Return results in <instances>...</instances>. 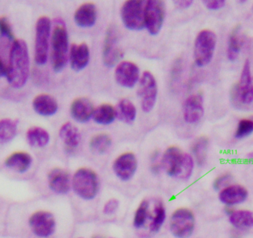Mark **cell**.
<instances>
[{"instance_id":"12","label":"cell","mask_w":253,"mask_h":238,"mask_svg":"<svg viewBox=\"0 0 253 238\" xmlns=\"http://www.w3.org/2000/svg\"><path fill=\"white\" fill-rule=\"evenodd\" d=\"M114 77L120 86L132 89L139 82L141 77L139 68L130 61H122L116 67Z\"/></svg>"},{"instance_id":"16","label":"cell","mask_w":253,"mask_h":238,"mask_svg":"<svg viewBox=\"0 0 253 238\" xmlns=\"http://www.w3.org/2000/svg\"><path fill=\"white\" fill-rule=\"evenodd\" d=\"M249 197V191L244 186L230 184L219 191L218 199L223 204L233 206L246 201Z\"/></svg>"},{"instance_id":"25","label":"cell","mask_w":253,"mask_h":238,"mask_svg":"<svg viewBox=\"0 0 253 238\" xmlns=\"http://www.w3.org/2000/svg\"><path fill=\"white\" fill-rule=\"evenodd\" d=\"M59 135L64 143L70 148H76L81 142L80 130L71 122H67L61 126Z\"/></svg>"},{"instance_id":"11","label":"cell","mask_w":253,"mask_h":238,"mask_svg":"<svg viewBox=\"0 0 253 238\" xmlns=\"http://www.w3.org/2000/svg\"><path fill=\"white\" fill-rule=\"evenodd\" d=\"M119 34L114 26L108 28L105 35L102 51V59L105 66L114 67L122 56V51L119 47Z\"/></svg>"},{"instance_id":"5","label":"cell","mask_w":253,"mask_h":238,"mask_svg":"<svg viewBox=\"0 0 253 238\" xmlns=\"http://www.w3.org/2000/svg\"><path fill=\"white\" fill-rule=\"evenodd\" d=\"M217 45V36L211 30H202L194 43V60L198 67L209 65L213 58Z\"/></svg>"},{"instance_id":"19","label":"cell","mask_w":253,"mask_h":238,"mask_svg":"<svg viewBox=\"0 0 253 238\" xmlns=\"http://www.w3.org/2000/svg\"><path fill=\"white\" fill-rule=\"evenodd\" d=\"M97 20V8L93 2H85L80 6L74 13V22L80 28H91Z\"/></svg>"},{"instance_id":"35","label":"cell","mask_w":253,"mask_h":238,"mask_svg":"<svg viewBox=\"0 0 253 238\" xmlns=\"http://www.w3.org/2000/svg\"><path fill=\"white\" fill-rule=\"evenodd\" d=\"M149 202L144 200L137 209L134 217L133 226L135 229H141L146 224L148 218Z\"/></svg>"},{"instance_id":"33","label":"cell","mask_w":253,"mask_h":238,"mask_svg":"<svg viewBox=\"0 0 253 238\" xmlns=\"http://www.w3.org/2000/svg\"><path fill=\"white\" fill-rule=\"evenodd\" d=\"M194 165L193 157L187 153H184L182 159H181V164L178 167L175 178L183 180V181L190 179V177L193 175Z\"/></svg>"},{"instance_id":"36","label":"cell","mask_w":253,"mask_h":238,"mask_svg":"<svg viewBox=\"0 0 253 238\" xmlns=\"http://www.w3.org/2000/svg\"><path fill=\"white\" fill-rule=\"evenodd\" d=\"M253 133V119L245 118L238 123L237 129L235 132V138L242 140L248 138Z\"/></svg>"},{"instance_id":"28","label":"cell","mask_w":253,"mask_h":238,"mask_svg":"<svg viewBox=\"0 0 253 238\" xmlns=\"http://www.w3.org/2000/svg\"><path fill=\"white\" fill-rule=\"evenodd\" d=\"M92 118L99 125L111 124L116 119L115 108L110 104H102L93 110Z\"/></svg>"},{"instance_id":"18","label":"cell","mask_w":253,"mask_h":238,"mask_svg":"<svg viewBox=\"0 0 253 238\" xmlns=\"http://www.w3.org/2000/svg\"><path fill=\"white\" fill-rule=\"evenodd\" d=\"M49 188L58 194H68L71 190V179L66 171L54 169L50 171L47 177Z\"/></svg>"},{"instance_id":"13","label":"cell","mask_w":253,"mask_h":238,"mask_svg":"<svg viewBox=\"0 0 253 238\" xmlns=\"http://www.w3.org/2000/svg\"><path fill=\"white\" fill-rule=\"evenodd\" d=\"M182 111L186 123L195 124L200 121L205 114L203 96L200 94L187 96L183 103Z\"/></svg>"},{"instance_id":"26","label":"cell","mask_w":253,"mask_h":238,"mask_svg":"<svg viewBox=\"0 0 253 238\" xmlns=\"http://www.w3.org/2000/svg\"><path fill=\"white\" fill-rule=\"evenodd\" d=\"M229 222L238 230H249L253 227V212L246 209L233 211L229 215Z\"/></svg>"},{"instance_id":"8","label":"cell","mask_w":253,"mask_h":238,"mask_svg":"<svg viewBox=\"0 0 253 238\" xmlns=\"http://www.w3.org/2000/svg\"><path fill=\"white\" fill-rule=\"evenodd\" d=\"M166 14L165 1L159 0L146 1L144 5V25L149 34L156 36L160 32Z\"/></svg>"},{"instance_id":"6","label":"cell","mask_w":253,"mask_h":238,"mask_svg":"<svg viewBox=\"0 0 253 238\" xmlns=\"http://www.w3.org/2000/svg\"><path fill=\"white\" fill-rule=\"evenodd\" d=\"M145 1L129 0L123 3L121 8V18L127 29L141 31L145 28L144 17Z\"/></svg>"},{"instance_id":"10","label":"cell","mask_w":253,"mask_h":238,"mask_svg":"<svg viewBox=\"0 0 253 238\" xmlns=\"http://www.w3.org/2000/svg\"><path fill=\"white\" fill-rule=\"evenodd\" d=\"M56 220L53 214L46 211H39L31 215L29 226L31 231L37 237H50L56 230Z\"/></svg>"},{"instance_id":"42","label":"cell","mask_w":253,"mask_h":238,"mask_svg":"<svg viewBox=\"0 0 253 238\" xmlns=\"http://www.w3.org/2000/svg\"><path fill=\"white\" fill-rule=\"evenodd\" d=\"M203 4L209 10H218L223 8L226 2L224 0H207L203 1Z\"/></svg>"},{"instance_id":"34","label":"cell","mask_w":253,"mask_h":238,"mask_svg":"<svg viewBox=\"0 0 253 238\" xmlns=\"http://www.w3.org/2000/svg\"><path fill=\"white\" fill-rule=\"evenodd\" d=\"M165 218L166 212L165 206L162 202H158L154 208V216L152 218V222L150 224V232L153 233H158L163 225Z\"/></svg>"},{"instance_id":"14","label":"cell","mask_w":253,"mask_h":238,"mask_svg":"<svg viewBox=\"0 0 253 238\" xmlns=\"http://www.w3.org/2000/svg\"><path fill=\"white\" fill-rule=\"evenodd\" d=\"M237 96L244 105H250L253 102V79L251 64L247 59L241 73L240 80L237 86Z\"/></svg>"},{"instance_id":"44","label":"cell","mask_w":253,"mask_h":238,"mask_svg":"<svg viewBox=\"0 0 253 238\" xmlns=\"http://www.w3.org/2000/svg\"><path fill=\"white\" fill-rule=\"evenodd\" d=\"M94 238H102L101 237H99V236H96Z\"/></svg>"},{"instance_id":"3","label":"cell","mask_w":253,"mask_h":238,"mask_svg":"<svg viewBox=\"0 0 253 238\" xmlns=\"http://www.w3.org/2000/svg\"><path fill=\"white\" fill-rule=\"evenodd\" d=\"M52 22L47 16L39 18L36 24L34 58L37 65L47 63L49 56L50 39H51Z\"/></svg>"},{"instance_id":"20","label":"cell","mask_w":253,"mask_h":238,"mask_svg":"<svg viewBox=\"0 0 253 238\" xmlns=\"http://www.w3.org/2000/svg\"><path fill=\"white\" fill-rule=\"evenodd\" d=\"M93 110V105L87 98L79 97L71 104V117L78 123H87L92 118Z\"/></svg>"},{"instance_id":"4","label":"cell","mask_w":253,"mask_h":238,"mask_svg":"<svg viewBox=\"0 0 253 238\" xmlns=\"http://www.w3.org/2000/svg\"><path fill=\"white\" fill-rule=\"evenodd\" d=\"M72 187L75 194L83 200H93L99 192V178L91 169L82 168L74 175Z\"/></svg>"},{"instance_id":"38","label":"cell","mask_w":253,"mask_h":238,"mask_svg":"<svg viewBox=\"0 0 253 238\" xmlns=\"http://www.w3.org/2000/svg\"><path fill=\"white\" fill-rule=\"evenodd\" d=\"M233 177L230 174H223L216 178L213 183V188L215 191H221L223 189L230 185Z\"/></svg>"},{"instance_id":"41","label":"cell","mask_w":253,"mask_h":238,"mask_svg":"<svg viewBox=\"0 0 253 238\" xmlns=\"http://www.w3.org/2000/svg\"><path fill=\"white\" fill-rule=\"evenodd\" d=\"M162 157L159 151H155L151 157V170L154 173H159L162 169Z\"/></svg>"},{"instance_id":"43","label":"cell","mask_w":253,"mask_h":238,"mask_svg":"<svg viewBox=\"0 0 253 238\" xmlns=\"http://www.w3.org/2000/svg\"><path fill=\"white\" fill-rule=\"evenodd\" d=\"M193 4V1H190V0H187V1L182 0V1H174V4L180 9L188 8V7H190Z\"/></svg>"},{"instance_id":"17","label":"cell","mask_w":253,"mask_h":238,"mask_svg":"<svg viewBox=\"0 0 253 238\" xmlns=\"http://www.w3.org/2000/svg\"><path fill=\"white\" fill-rule=\"evenodd\" d=\"M90 51L87 43L71 45L69 51V62L74 71H83L90 62Z\"/></svg>"},{"instance_id":"15","label":"cell","mask_w":253,"mask_h":238,"mask_svg":"<svg viewBox=\"0 0 253 238\" xmlns=\"http://www.w3.org/2000/svg\"><path fill=\"white\" fill-rule=\"evenodd\" d=\"M138 167L136 157L127 152L119 156L113 163V170L116 176L123 181H128L134 176Z\"/></svg>"},{"instance_id":"23","label":"cell","mask_w":253,"mask_h":238,"mask_svg":"<svg viewBox=\"0 0 253 238\" xmlns=\"http://www.w3.org/2000/svg\"><path fill=\"white\" fill-rule=\"evenodd\" d=\"M32 163L31 154L26 152H16L7 157L4 165L8 169L22 174L29 170Z\"/></svg>"},{"instance_id":"31","label":"cell","mask_w":253,"mask_h":238,"mask_svg":"<svg viewBox=\"0 0 253 238\" xmlns=\"http://www.w3.org/2000/svg\"><path fill=\"white\" fill-rule=\"evenodd\" d=\"M243 46V40L239 31H235L230 34L227 48V56L229 60L236 61L240 55Z\"/></svg>"},{"instance_id":"30","label":"cell","mask_w":253,"mask_h":238,"mask_svg":"<svg viewBox=\"0 0 253 238\" xmlns=\"http://www.w3.org/2000/svg\"><path fill=\"white\" fill-rule=\"evenodd\" d=\"M112 145V139L107 134H99L92 138L90 141V150L96 154L108 152Z\"/></svg>"},{"instance_id":"22","label":"cell","mask_w":253,"mask_h":238,"mask_svg":"<svg viewBox=\"0 0 253 238\" xmlns=\"http://www.w3.org/2000/svg\"><path fill=\"white\" fill-rule=\"evenodd\" d=\"M34 111L41 116L50 117L54 115L59 109L57 101L49 95H40L33 100Z\"/></svg>"},{"instance_id":"39","label":"cell","mask_w":253,"mask_h":238,"mask_svg":"<svg viewBox=\"0 0 253 238\" xmlns=\"http://www.w3.org/2000/svg\"><path fill=\"white\" fill-rule=\"evenodd\" d=\"M1 37H0V77H6L7 75V60L4 57V43H1Z\"/></svg>"},{"instance_id":"2","label":"cell","mask_w":253,"mask_h":238,"mask_svg":"<svg viewBox=\"0 0 253 238\" xmlns=\"http://www.w3.org/2000/svg\"><path fill=\"white\" fill-rule=\"evenodd\" d=\"M50 48L52 68L56 72H60L69 61L70 51L68 29L62 18L53 19Z\"/></svg>"},{"instance_id":"29","label":"cell","mask_w":253,"mask_h":238,"mask_svg":"<svg viewBox=\"0 0 253 238\" xmlns=\"http://www.w3.org/2000/svg\"><path fill=\"white\" fill-rule=\"evenodd\" d=\"M18 121L5 118L0 120V145L8 143L17 135Z\"/></svg>"},{"instance_id":"40","label":"cell","mask_w":253,"mask_h":238,"mask_svg":"<svg viewBox=\"0 0 253 238\" xmlns=\"http://www.w3.org/2000/svg\"><path fill=\"white\" fill-rule=\"evenodd\" d=\"M120 206V202L115 198L108 200L103 208V212L105 215H111L115 213Z\"/></svg>"},{"instance_id":"37","label":"cell","mask_w":253,"mask_h":238,"mask_svg":"<svg viewBox=\"0 0 253 238\" xmlns=\"http://www.w3.org/2000/svg\"><path fill=\"white\" fill-rule=\"evenodd\" d=\"M0 37L4 40H13V32H12L11 26L5 17L0 16Z\"/></svg>"},{"instance_id":"21","label":"cell","mask_w":253,"mask_h":238,"mask_svg":"<svg viewBox=\"0 0 253 238\" xmlns=\"http://www.w3.org/2000/svg\"><path fill=\"white\" fill-rule=\"evenodd\" d=\"M184 153L178 147L168 148L162 157V167L169 176L175 178L178 167L181 164Z\"/></svg>"},{"instance_id":"7","label":"cell","mask_w":253,"mask_h":238,"mask_svg":"<svg viewBox=\"0 0 253 238\" xmlns=\"http://www.w3.org/2000/svg\"><path fill=\"white\" fill-rule=\"evenodd\" d=\"M158 95L157 82L150 71L142 73L139 80L138 96L141 100V109L144 112L149 113L156 105Z\"/></svg>"},{"instance_id":"1","label":"cell","mask_w":253,"mask_h":238,"mask_svg":"<svg viewBox=\"0 0 253 238\" xmlns=\"http://www.w3.org/2000/svg\"><path fill=\"white\" fill-rule=\"evenodd\" d=\"M30 74V57L28 46L22 40L13 41L9 50L7 77L9 84L21 89L26 84Z\"/></svg>"},{"instance_id":"32","label":"cell","mask_w":253,"mask_h":238,"mask_svg":"<svg viewBox=\"0 0 253 238\" xmlns=\"http://www.w3.org/2000/svg\"><path fill=\"white\" fill-rule=\"evenodd\" d=\"M208 145H209V142L208 138L204 137L196 139L192 145L193 155L198 164L200 166H203L206 163Z\"/></svg>"},{"instance_id":"27","label":"cell","mask_w":253,"mask_h":238,"mask_svg":"<svg viewBox=\"0 0 253 238\" xmlns=\"http://www.w3.org/2000/svg\"><path fill=\"white\" fill-rule=\"evenodd\" d=\"M26 138L31 146L42 148L49 143L50 137L45 129L39 126H34L27 131Z\"/></svg>"},{"instance_id":"24","label":"cell","mask_w":253,"mask_h":238,"mask_svg":"<svg viewBox=\"0 0 253 238\" xmlns=\"http://www.w3.org/2000/svg\"><path fill=\"white\" fill-rule=\"evenodd\" d=\"M116 118L126 124H132L136 118L137 110L129 99H120L115 107Z\"/></svg>"},{"instance_id":"9","label":"cell","mask_w":253,"mask_h":238,"mask_svg":"<svg viewBox=\"0 0 253 238\" xmlns=\"http://www.w3.org/2000/svg\"><path fill=\"white\" fill-rule=\"evenodd\" d=\"M169 228L174 237L188 238L195 230V217L193 212L187 209H179L171 217Z\"/></svg>"}]
</instances>
